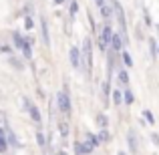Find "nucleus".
<instances>
[{"label": "nucleus", "instance_id": "20e7f679", "mask_svg": "<svg viewBox=\"0 0 159 155\" xmlns=\"http://www.w3.org/2000/svg\"><path fill=\"white\" fill-rule=\"evenodd\" d=\"M57 105H58V111L62 113V115H66L69 117L70 115V95H69V87L65 85V89L61 91V93L57 95Z\"/></svg>", "mask_w": 159, "mask_h": 155}, {"label": "nucleus", "instance_id": "393cba45", "mask_svg": "<svg viewBox=\"0 0 159 155\" xmlns=\"http://www.w3.org/2000/svg\"><path fill=\"white\" fill-rule=\"evenodd\" d=\"M36 141H39V145H40V147H44V145H47V137L43 135V131H39V133H36Z\"/></svg>", "mask_w": 159, "mask_h": 155}, {"label": "nucleus", "instance_id": "4468645a", "mask_svg": "<svg viewBox=\"0 0 159 155\" xmlns=\"http://www.w3.org/2000/svg\"><path fill=\"white\" fill-rule=\"evenodd\" d=\"M97 147V145L93 143V141L87 137V141H83V155H89V153H93V149Z\"/></svg>", "mask_w": 159, "mask_h": 155}, {"label": "nucleus", "instance_id": "9b49d317", "mask_svg": "<svg viewBox=\"0 0 159 155\" xmlns=\"http://www.w3.org/2000/svg\"><path fill=\"white\" fill-rule=\"evenodd\" d=\"M8 133H6V127H0V153H6L8 151Z\"/></svg>", "mask_w": 159, "mask_h": 155}, {"label": "nucleus", "instance_id": "f3484780", "mask_svg": "<svg viewBox=\"0 0 159 155\" xmlns=\"http://www.w3.org/2000/svg\"><path fill=\"white\" fill-rule=\"evenodd\" d=\"M121 57H123V65L127 66V69H131V66H133V58H131V54L125 52V51H121Z\"/></svg>", "mask_w": 159, "mask_h": 155}, {"label": "nucleus", "instance_id": "f257e3e1", "mask_svg": "<svg viewBox=\"0 0 159 155\" xmlns=\"http://www.w3.org/2000/svg\"><path fill=\"white\" fill-rule=\"evenodd\" d=\"M81 66L85 71L87 77L93 75V44H91V39L83 40V51H81Z\"/></svg>", "mask_w": 159, "mask_h": 155}, {"label": "nucleus", "instance_id": "4be33fe9", "mask_svg": "<svg viewBox=\"0 0 159 155\" xmlns=\"http://www.w3.org/2000/svg\"><path fill=\"white\" fill-rule=\"evenodd\" d=\"M24 28H26V30H32V28H34V18H32V16H26V18H24Z\"/></svg>", "mask_w": 159, "mask_h": 155}, {"label": "nucleus", "instance_id": "6e6552de", "mask_svg": "<svg viewBox=\"0 0 159 155\" xmlns=\"http://www.w3.org/2000/svg\"><path fill=\"white\" fill-rule=\"evenodd\" d=\"M123 44H125V39L121 32H113V39H111V48H115L117 52L123 51Z\"/></svg>", "mask_w": 159, "mask_h": 155}, {"label": "nucleus", "instance_id": "0eeeda50", "mask_svg": "<svg viewBox=\"0 0 159 155\" xmlns=\"http://www.w3.org/2000/svg\"><path fill=\"white\" fill-rule=\"evenodd\" d=\"M69 58H70V65H73L75 69H81V48L73 47L69 51Z\"/></svg>", "mask_w": 159, "mask_h": 155}, {"label": "nucleus", "instance_id": "f8f14e48", "mask_svg": "<svg viewBox=\"0 0 159 155\" xmlns=\"http://www.w3.org/2000/svg\"><path fill=\"white\" fill-rule=\"evenodd\" d=\"M117 79H119V83L125 87V89L129 87V73H127L125 69H119V73H117Z\"/></svg>", "mask_w": 159, "mask_h": 155}, {"label": "nucleus", "instance_id": "c756f323", "mask_svg": "<svg viewBox=\"0 0 159 155\" xmlns=\"http://www.w3.org/2000/svg\"><path fill=\"white\" fill-rule=\"evenodd\" d=\"M145 24H147V26H151V16H149L147 10H145Z\"/></svg>", "mask_w": 159, "mask_h": 155}, {"label": "nucleus", "instance_id": "a878e982", "mask_svg": "<svg viewBox=\"0 0 159 155\" xmlns=\"http://www.w3.org/2000/svg\"><path fill=\"white\" fill-rule=\"evenodd\" d=\"M0 52H4V54H10V52H12V48L8 47V44H0Z\"/></svg>", "mask_w": 159, "mask_h": 155}, {"label": "nucleus", "instance_id": "a211bd4d", "mask_svg": "<svg viewBox=\"0 0 159 155\" xmlns=\"http://www.w3.org/2000/svg\"><path fill=\"white\" fill-rule=\"evenodd\" d=\"M69 12H70V16H75L79 12V2L77 0H69Z\"/></svg>", "mask_w": 159, "mask_h": 155}, {"label": "nucleus", "instance_id": "412c9836", "mask_svg": "<svg viewBox=\"0 0 159 155\" xmlns=\"http://www.w3.org/2000/svg\"><path fill=\"white\" fill-rule=\"evenodd\" d=\"M58 131H61L62 137L69 135V125H66V121H61V123H58Z\"/></svg>", "mask_w": 159, "mask_h": 155}, {"label": "nucleus", "instance_id": "ddd939ff", "mask_svg": "<svg viewBox=\"0 0 159 155\" xmlns=\"http://www.w3.org/2000/svg\"><path fill=\"white\" fill-rule=\"evenodd\" d=\"M111 99H113V103H115V105H121V103H125V95L121 93L119 89H113V93H111Z\"/></svg>", "mask_w": 159, "mask_h": 155}, {"label": "nucleus", "instance_id": "1a4fd4ad", "mask_svg": "<svg viewBox=\"0 0 159 155\" xmlns=\"http://www.w3.org/2000/svg\"><path fill=\"white\" fill-rule=\"evenodd\" d=\"M12 43H14V47L18 48L20 52H22L24 47H26V36H22L20 32H12Z\"/></svg>", "mask_w": 159, "mask_h": 155}, {"label": "nucleus", "instance_id": "2f4dec72", "mask_svg": "<svg viewBox=\"0 0 159 155\" xmlns=\"http://www.w3.org/2000/svg\"><path fill=\"white\" fill-rule=\"evenodd\" d=\"M66 0H54V4H65Z\"/></svg>", "mask_w": 159, "mask_h": 155}, {"label": "nucleus", "instance_id": "473e14b6", "mask_svg": "<svg viewBox=\"0 0 159 155\" xmlns=\"http://www.w3.org/2000/svg\"><path fill=\"white\" fill-rule=\"evenodd\" d=\"M58 155H66V153H65V151H61V153H58Z\"/></svg>", "mask_w": 159, "mask_h": 155}, {"label": "nucleus", "instance_id": "f03ea898", "mask_svg": "<svg viewBox=\"0 0 159 155\" xmlns=\"http://www.w3.org/2000/svg\"><path fill=\"white\" fill-rule=\"evenodd\" d=\"M111 6H113V14H115V18H117V24H119V32L123 34L125 43H127V39H129L127 34H129V32H127V18H125V10H123V6H121L119 0H113Z\"/></svg>", "mask_w": 159, "mask_h": 155}, {"label": "nucleus", "instance_id": "423d86ee", "mask_svg": "<svg viewBox=\"0 0 159 155\" xmlns=\"http://www.w3.org/2000/svg\"><path fill=\"white\" fill-rule=\"evenodd\" d=\"M127 145H129V149H131V153L139 151V139H137V133L133 131V129L127 131Z\"/></svg>", "mask_w": 159, "mask_h": 155}, {"label": "nucleus", "instance_id": "c85d7f7f", "mask_svg": "<svg viewBox=\"0 0 159 155\" xmlns=\"http://www.w3.org/2000/svg\"><path fill=\"white\" fill-rule=\"evenodd\" d=\"M95 4H97V8H99V10H101L103 6H107V2H105V0H95Z\"/></svg>", "mask_w": 159, "mask_h": 155}, {"label": "nucleus", "instance_id": "6ab92c4d", "mask_svg": "<svg viewBox=\"0 0 159 155\" xmlns=\"http://www.w3.org/2000/svg\"><path fill=\"white\" fill-rule=\"evenodd\" d=\"M123 95H125V103H127V105H133V103H135V95L129 91V87L125 89V93H123Z\"/></svg>", "mask_w": 159, "mask_h": 155}, {"label": "nucleus", "instance_id": "dca6fc26", "mask_svg": "<svg viewBox=\"0 0 159 155\" xmlns=\"http://www.w3.org/2000/svg\"><path fill=\"white\" fill-rule=\"evenodd\" d=\"M6 133H8V143H10L12 147H18V139H16V135L12 133L10 127H6Z\"/></svg>", "mask_w": 159, "mask_h": 155}, {"label": "nucleus", "instance_id": "2eb2a0df", "mask_svg": "<svg viewBox=\"0 0 159 155\" xmlns=\"http://www.w3.org/2000/svg\"><path fill=\"white\" fill-rule=\"evenodd\" d=\"M111 93H113V91H111V81H109V79H107V81L103 83V97H105V105L109 103L107 99H109V95H111Z\"/></svg>", "mask_w": 159, "mask_h": 155}, {"label": "nucleus", "instance_id": "bb28decb", "mask_svg": "<svg viewBox=\"0 0 159 155\" xmlns=\"http://www.w3.org/2000/svg\"><path fill=\"white\" fill-rule=\"evenodd\" d=\"M75 153H77V155H83V143H79V141L75 143Z\"/></svg>", "mask_w": 159, "mask_h": 155}, {"label": "nucleus", "instance_id": "b1692460", "mask_svg": "<svg viewBox=\"0 0 159 155\" xmlns=\"http://www.w3.org/2000/svg\"><path fill=\"white\" fill-rule=\"evenodd\" d=\"M143 117H145V119H147V123H155V117H153V113L151 111H149V109H145V111H143Z\"/></svg>", "mask_w": 159, "mask_h": 155}, {"label": "nucleus", "instance_id": "39448f33", "mask_svg": "<svg viewBox=\"0 0 159 155\" xmlns=\"http://www.w3.org/2000/svg\"><path fill=\"white\" fill-rule=\"evenodd\" d=\"M24 107L28 109V113H30V119L34 121L36 125H40V121H43V117H40V111H39V107L36 105H32L28 99H24Z\"/></svg>", "mask_w": 159, "mask_h": 155}, {"label": "nucleus", "instance_id": "5701e85b", "mask_svg": "<svg viewBox=\"0 0 159 155\" xmlns=\"http://www.w3.org/2000/svg\"><path fill=\"white\" fill-rule=\"evenodd\" d=\"M97 123L101 125V129H107V125H109V119H107V115H99V117H97Z\"/></svg>", "mask_w": 159, "mask_h": 155}, {"label": "nucleus", "instance_id": "9d476101", "mask_svg": "<svg viewBox=\"0 0 159 155\" xmlns=\"http://www.w3.org/2000/svg\"><path fill=\"white\" fill-rule=\"evenodd\" d=\"M40 30H43V43L44 47H51V36H48V24H47V18H40Z\"/></svg>", "mask_w": 159, "mask_h": 155}, {"label": "nucleus", "instance_id": "cd10ccee", "mask_svg": "<svg viewBox=\"0 0 159 155\" xmlns=\"http://www.w3.org/2000/svg\"><path fill=\"white\" fill-rule=\"evenodd\" d=\"M101 139H103V141L109 139V131H107V129H101Z\"/></svg>", "mask_w": 159, "mask_h": 155}, {"label": "nucleus", "instance_id": "aec40b11", "mask_svg": "<svg viewBox=\"0 0 159 155\" xmlns=\"http://www.w3.org/2000/svg\"><path fill=\"white\" fill-rule=\"evenodd\" d=\"M8 62H10V65H12V66H14V69H16V71H20V69H24V65H22V61H20V58H14V57H10V61H8Z\"/></svg>", "mask_w": 159, "mask_h": 155}, {"label": "nucleus", "instance_id": "7ed1b4c3", "mask_svg": "<svg viewBox=\"0 0 159 155\" xmlns=\"http://www.w3.org/2000/svg\"><path fill=\"white\" fill-rule=\"evenodd\" d=\"M111 39H113V28H111V24H109V20H107V22L103 24L101 32H99V39H97V44H99V51H101V52L109 51Z\"/></svg>", "mask_w": 159, "mask_h": 155}, {"label": "nucleus", "instance_id": "7c9ffc66", "mask_svg": "<svg viewBox=\"0 0 159 155\" xmlns=\"http://www.w3.org/2000/svg\"><path fill=\"white\" fill-rule=\"evenodd\" d=\"M151 141L155 145H159V135H157V133H151Z\"/></svg>", "mask_w": 159, "mask_h": 155}]
</instances>
